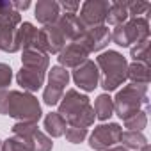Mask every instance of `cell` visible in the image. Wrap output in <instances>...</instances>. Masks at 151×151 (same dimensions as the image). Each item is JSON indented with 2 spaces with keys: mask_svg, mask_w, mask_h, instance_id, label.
Wrapping results in <instances>:
<instances>
[{
  "mask_svg": "<svg viewBox=\"0 0 151 151\" xmlns=\"http://www.w3.org/2000/svg\"><path fill=\"white\" fill-rule=\"evenodd\" d=\"M22 23V14L14 11L11 2H0V50L14 53L20 50L18 27Z\"/></svg>",
  "mask_w": 151,
  "mask_h": 151,
  "instance_id": "obj_4",
  "label": "cell"
},
{
  "mask_svg": "<svg viewBox=\"0 0 151 151\" xmlns=\"http://www.w3.org/2000/svg\"><path fill=\"white\" fill-rule=\"evenodd\" d=\"M146 124H147V112L146 110H139L137 114L124 119V128L133 130V132H142L146 128Z\"/></svg>",
  "mask_w": 151,
  "mask_h": 151,
  "instance_id": "obj_26",
  "label": "cell"
},
{
  "mask_svg": "<svg viewBox=\"0 0 151 151\" xmlns=\"http://www.w3.org/2000/svg\"><path fill=\"white\" fill-rule=\"evenodd\" d=\"M128 2H123V0H116V2L110 4L109 7V14H107V22L114 27L123 25L124 22H128Z\"/></svg>",
  "mask_w": 151,
  "mask_h": 151,
  "instance_id": "obj_21",
  "label": "cell"
},
{
  "mask_svg": "<svg viewBox=\"0 0 151 151\" xmlns=\"http://www.w3.org/2000/svg\"><path fill=\"white\" fill-rule=\"evenodd\" d=\"M105 151H128V149L123 147V146H112V147H109V149H105Z\"/></svg>",
  "mask_w": 151,
  "mask_h": 151,
  "instance_id": "obj_33",
  "label": "cell"
},
{
  "mask_svg": "<svg viewBox=\"0 0 151 151\" xmlns=\"http://www.w3.org/2000/svg\"><path fill=\"white\" fill-rule=\"evenodd\" d=\"M57 60H59V66L62 68H77L80 66L84 60H87L89 53L84 46H80L78 43H68L59 53H57Z\"/></svg>",
  "mask_w": 151,
  "mask_h": 151,
  "instance_id": "obj_15",
  "label": "cell"
},
{
  "mask_svg": "<svg viewBox=\"0 0 151 151\" xmlns=\"http://www.w3.org/2000/svg\"><path fill=\"white\" fill-rule=\"evenodd\" d=\"M55 25L60 29V32L64 34L68 43H77L80 39V36L86 32V27L80 23L77 14H60L59 20L55 22Z\"/></svg>",
  "mask_w": 151,
  "mask_h": 151,
  "instance_id": "obj_16",
  "label": "cell"
},
{
  "mask_svg": "<svg viewBox=\"0 0 151 151\" xmlns=\"http://www.w3.org/2000/svg\"><path fill=\"white\" fill-rule=\"evenodd\" d=\"M22 66H30V68H37L46 71L50 66V57L45 52H37V50H23L22 53Z\"/></svg>",
  "mask_w": 151,
  "mask_h": 151,
  "instance_id": "obj_20",
  "label": "cell"
},
{
  "mask_svg": "<svg viewBox=\"0 0 151 151\" xmlns=\"http://www.w3.org/2000/svg\"><path fill=\"white\" fill-rule=\"evenodd\" d=\"M45 75H46V71H43V69L30 68V66H22V69L16 75V82H18V86L23 87V91L34 93V91L43 87Z\"/></svg>",
  "mask_w": 151,
  "mask_h": 151,
  "instance_id": "obj_14",
  "label": "cell"
},
{
  "mask_svg": "<svg viewBox=\"0 0 151 151\" xmlns=\"http://www.w3.org/2000/svg\"><path fill=\"white\" fill-rule=\"evenodd\" d=\"M66 133V139L71 142V144H80L86 137H87V128H80V126H66L64 130Z\"/></svg>",
  "mask_w": 151,
  "mask_h": 151,
  "instance_id": "obj_27",
  "label": "cell"
},
{
  "mask_svg": "<svg viewBox=\"0 0 151 151\" xmlns=\"http://www.w3.org/2000/svg\"><path fill=\"white\" fill-rule=\"evenodd\" d=\"M34 16L43 27L53 25L60 16L59 2H55V0H39L36 4V9H34Z\"/></svg>",
  "mask_w": 151,
  "mask_h": 151,
  "instance_id": "obj_17",
  "label": "cell"
},
{
  "mask_svg": "<svg viewBox=\"0 0 151 151\" xmlns=\"http://www.w3.org/2000/svg\"><path fill=\"white\" fill-rule=\"evenodd\" d=\"M73 80H75V86H78L86 93L94 91L100 86V69L96 62L87 59L80 66H77L73 71Z\"/></svg>",
  "mask_w": 151,
  "mask_h": 151,
  "instance_id": "obj_11",
  "label": "cell"
},
{
  "mask_svg": "<svg viewBox=\"0 0 151 151\" xmlns=\"http://www.w3.org/2000/svg\"><path fill=\"white\" fill-rule=\"evenodd\" d=\"M93 109H94V116H96L100 121H107V119H110V116L114 114V101H112V98H110L107 93H103V94H100V96L96 98Z\"/></svg>",
  "mask_w": 151,
  "mask_h": 151,
  "instance_id": "obj_22",
  "label": "cell"
},
{
  "mask_svg": "<svg viewBox=\"0 0 151 151\" xmlns=\"http://www.w3.org/2000/svg\"><path fill=\"white\" fill-rule=\"evenodd\" d=\"M11 80H13V69H11V66L6 64V62H0V93L7 91V87L11 86Z\"/></svg>",
  "mask_w": 151,
  "mask_h": 151,
  "instance_id": "obj_29",
  "label": "cell"
},
{
  "mask_svg": "<svg viewBox=\"0 0 151 151\" xmlns=\"http://www.w3.org/2000/svg\"><path fill=\"white\" fill-rule=\"evenodd\" d=\"M114 101V112L124 121L130 116L137 114L142 105H147V86L128 84L121 91H117Z\"/></svg>",
  "mask_w": 151,
  "mask_h": 151,
  "instance_id": "obj_5",
  "label": "cell"
},
{
  "mask_svg": "<svg viewBox=\"0 0 151 151\" xmlns=\"http://www.w3.org/2000/svg\"><path fill=\"white\" fill-rule=\"evenodd\" d=\"M130 57L133 59V62L149 64V39H144V41L133 45L130 50Z\"/></svg>",
  "mask_w": 151,
  "mask_h": 151,
  "instance_id": "obj_25",
  "label": "cell"
},
{
  "mask_svg": "<svg viewBox=\"0 0 151 151\" xmlns=\"http://www.w3.org/2000/svg\"><path fill=\"white\" fill-rule=\"evenodd\" d=\"M66 124L69 126H80L89 128L94 124V109L86 94H80L77 89H69L59 101V112H57Z\"/></svg>",
  "mask_w": 151,
  "mask_h": 151,
  "instance_id": "obj_2",
  "label": "cell"
},
{
  "mask_svg": "<svg viewBox=\"0 0 151 151\" xmlns=\"http://www.w3.org/2000/svg\"><path fill=\"white\" fill-rule=\"evenodd\" d=\"M69 82V71L62 66H52L48 73V86L43 93V101L50 107L59 105L60 98L64 96V89Z\"/></svg>",
  "mask_w": 151,
  "mask_h": 151,
  "instance_id": "obj_8",
  "label": "cell"
},
{
  "mask_svg": "<svg viewBox=\"0 0 151 151\" xmlns=\"http://www.w3.org/2000/svg\"><path fill=\"white\" fill-rule=\"evenodd\" d=\"M18 43H20V50H37V52H45L46 53V46H45V37L41 29H36L32 23L23 22L18 27Z\"/></svg>",
  "mask_w": 151,
  "mask_h": 151,
  "instance_id": "obj_13",
  "label": "cell"
},
{
  "mask_svg": "<svg viewBox=\"0 0 151 151\" xmlns=\"http://www.w3.org/2000/svg\"><path fill=\"white\" fill-rule=\"evenodd\" d=\"M144 39H149V23L147 18H130L123 25H117L114 32H110V41H114L117 46H132Z\"/></svg>",
  "mask_w": 151,
  "mask_h": 151,
  "instance_id": "obj_6",
  "label": "cell"
},
{
  "mask_svg": "<svg viewBox=\"0 0 151 151\" xmlns=\"http://www.w3.org/2000/svg\"><path fill=\"white\" fill-rule=\"evenodd\" d=\"M41 32H43V37H45V46H46V53H48V55H50V53H59V52L68 45L64 34L60 32V29H59L55 23L43 27Z\"/></svg>",
  "mask_w": 151,
  "mask_h": 151,
  "instance_id": "obj_18",
  "label": "cell"
},
{
  "mask_svg": "<svg viewBox=\"0 0 151 151\" xmlns=\"http://www.w3.org/2000/svg\"><path fill=\"white\" fill-rule=\"evenodd\" d=\"M66 121L57 114V112H50L46 117H45V130L50 137H62L64 135V130H66Z\"/></svg>",
  "mask_w": 151,
  "mask_h": 151,
  "instance_id": "obj_23",
  "label": "cell"
},
{
  "mask_svg": "<svg viewBox=\"0 0 151 151\" xmlns=\"http://www.w3.org/2000/svg\"><path fill=\"white\" fill-rule=\"evenodd\" d=\"M2 151H30V149H29V146L23 139L13 135V137H9L7 140L2 142Z\"/></svg>",
  "mask_w": 151,
  "mask_h": 151,
  "instance_id": "obj_28",
  "label": "cell"
},
{
  "mask_svg": "<svg viewBox=\"0 0 151 151\" xmlns=\"http://www.w3.org/2000/svg\"><path fill=\"white\" fill-rule=\"evenodd\" d=\"M0 114L18 119V123H37L43 116L37 98L22 91L0 93Z\"/></svg>",
  "mask_w": 151,
  "mask_h": 151,
  "instance_id": "obj_1",
  "label": "cell"
},
{
  "mask_svg": "<svg viewBox=\"0 0 151 151\" xmlns=\"http://www.w3.org/2000/svg\"><path fill=\"white\" fill-rule=\"evenodd\" d=\"M151 6L147 4V2H128V16L130 18H139V14H142V13H146L147 9H149Z\"/></svg>",
  "mask_w": 151,
  "mask_h": 151,
  "instance_id": "obj_30",
  "label": "cell"
},
{
  "mask_svg": "<svg viewBox=\"0 0 151 151\" xmlns=\"http://www.w3.org/2000/svg\"><path fill=\"white\" fill-rule=\"evenodd\" d=\"M13 4V7H14V11H25V9H29L30 7V2L29 0H25V2H11Z\"/></svg>",
  "mask_w": 151,
  "mask_h": 151,
  "instance_id": "obj_32",
  "label": "cell"
},
{
  "mask_svg": "<svg viewBox=\"0 0 151 151\" xmlns=\"http://www.w3.org/2000/svg\"><path fill=\"white\" fill-rule=\"evenodd\" d=\"M149 64L144 62H132L128 64L126 69V78H130V84H140V86H147L149 84Z\"/></svg>",
  "mask_w": 151,
  "mask_h": 151,
  "instance_id": "obj_19",
  "label": "cell"
},
{
  "mask_svg": "<svg viewBox=\"0 0 151 151\" xmlns=\"http://www.w3.org/2000/svg\"><path fill=\"white\" fill-rule=\"evenodd\" d=\"M59 7H62L66 14H77V11L80 9V4L78 2H68V0H64V2L59 4Z\"/></svg>",
  "mask_w": 151,
  "mask_h": 151,
  "instance_id": "obj_31",
  "label": "cell"
},
{
  "mask_svg": "<svg viewBox=\"0 0 151 151\" xmlns=\"http://www.w3.org/2000/svg\"><path fill=\"white\" fill-rule=\"evenodd\" d=\"M77 43H78L80 46H84V48L87 50V53L100 52V50H103V48L110 43V29H109L107 25L86 29V32L80 36V39H78Z\"/></svg>",
  "mask_w": 151,
  "mask_h": 151,
  "instance_id": "obj_12",
  "label": "cell"
},
{
  "mask_svg": "<svg viewBox=\"0 0 151 151\" xmlns=\"http://www.w3.org/2000/svg\"><path fill=\"white\" fill-rule=\"evenodd\" d=\"M109 7H110V4L105 2V0H87V2L82 4L80 14H77V16L86 29L100 27L107 22Z\"/></svg>",
  "mask_w": 151,
  "mask_h": 151,
  "instance_id": "obj_10",
  "label": "cell"
},
{
  "mask_svg": "<svg viewBox=\"0 0 151 151\" xmlns=\"http://www.w3.org/2000/svg\"><path fill=\"white\" fill-rule=\"evenodd\" d=\"M123 128L117 123H103L94 126L93 133L89 135V147L94 151H105L116 146L121 139Z\"/></svg>",
  "mask_w": 151,
  "mask_h": 151,
  "instance_id": "obj_9",
  "label": "cell"
},
{
  "mask_svg": "<svg viewBox=\"0 0 151 151\" xmlns=\"http://www.w3.org/2000/svg\"><path fill=\"white\" fill-rule=\"evenodd\" d=\"M119 142H123V147L126 149H140L147 144V139L142 132H133V130H126L121 133Z\"/></svg>",
  "mask_w": 151,
  "mask_h": 151,
  "instance_id": "obj_24",
  "label": "cell"
},
{
  "mask_svg": "<svg viewBox=\"0 0 151 151\" xmlns=\"http://www.w3.org/2000/svg\"><path fill=\"white\" fill-rule=\"evenodd\" d=\"M11 130L16 137L27 142L30 151H52L53 147L52 139L37 128V123H16Z\"/></svg>",
  "mask_w": 151,
  "mask_h": 151,
  "instance_id": "obj_7",
  "label": "cell"
},
{
  "mask_svg": "<svg viewBox=\"0 0 151 151\" xmlns=\"http://www.w3.org/2000/svg\"><path fill=\"white\" fill-rule=\"evenodd\" d=\"M0 151H2V140H0Z\"/></svg>",
  "mask_w": 151,
  "mask_h": 151,
  "instance_id": "obj_35",
  "label": "cell"
},
{
  "mask_svg": "<svg viewBox=\"0 0 151 151\" xmlns=\"http://www.w3.org/2000/svg\"><path fill=\"white\" fill-rule=\"evenodd\" d=\"M140 151H151V147H149V144H146L144 147H140Z\"/></svg>",
  "mask_w": 151,
  "mask_h": 151,
  "instance_id": "obj_34",
  "label": "cell"
},
{
  "mask_svg": "<svg viewBox=\"0 0 151 151\" xmlns=\"http://www.w3.org/2000/svg\"><path fill=\"white\" fill-rule=\"evenodd\" d=\"M96 66L100 69V86L107 93L116 91L121 84H124L128 62L123 57V53L116 50L103 52L96 57Z\"/></svg>",
  "mask_w": 151,
  "mask_h": 151,
  "instance_id": "obj_3",
  "label": "cell"
}]
</instances>
